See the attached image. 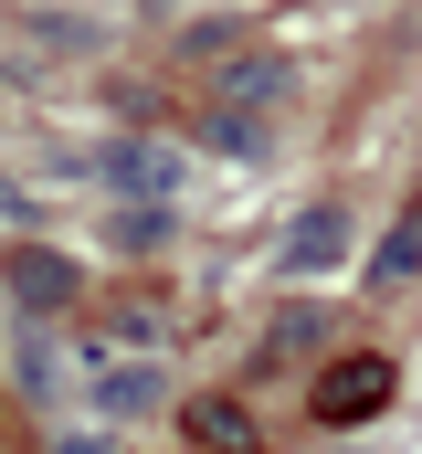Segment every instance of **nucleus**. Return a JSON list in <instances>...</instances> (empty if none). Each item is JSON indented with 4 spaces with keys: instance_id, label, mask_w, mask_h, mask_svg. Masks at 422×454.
<instances>
[{
    "instance_id": "obj_1",
    "label": "nucleus",
    "mask_w": 422,
    "mask_h": 454,
    "mask_svg": "<svg viewBox=\"0 0 422 454\" xmlns=\"http://www.w3.org/2000/svg\"><path fill=\"white\" fill-rule=\"evenodd\" d=\"M391 402V359L380 348H338L327 370H316V391H307V412L327 423V434H348V423H370Z\"/></svg>"
},
{
    "instance_id": "obj_2",
    "label": "nucleus",
    "mask_w": 422,
    "mask_h": 454,
    "mask_svg": "<svg viewBox=\"0 0 422 454\" xmlns=\"http://www.w3.org/2000/svg\"><path fill=\"white\" fill-rule=\"evenodd\" d=\"M96 180H106V201H180L191 159H180V148H159V137H116V148L96 159Z\"/></svg>"
},
{
    "instance_id": "obj_3",
    "label": "nucleus",
    "mask_w": 422,
    "mask_h": 454,
    "mask_svg": "<svg viewBox=\"0 0 422 454\" xmlns=\"http://www.w3.org/2000/svg\"><path fill=\"white\" fill-rule=\"evenodd\" d=\"M338 254H348V212H338V201H316V212H296V223H285L275 275H327Z\"/></svg>"
},
{
    "instance_id": "obj_4",
    "label": "nucleus",
    "mask_w": 422,
    "mask_h": 454,
    "mask_svg": "<svg viewBox=\"0 0 422 454\" xmlns=\"http://www.w3.org/2000/svg\"><path fill=\"white\" fill-rule=\"evenodd\" d=\"M11 307H21V317H64V307H74V264H64L53 243H21V254H11Z\"/></svg>"
},
{
    "instance_id": "obj_5",
    "label": "nucleus",
    "mask_w": 422,
    "mask_h": 454,
    "mask_svg": "<svg viewBox=\"0 0 422 454\" xmlns=\"http://www.w3.org/2000/svg\"><path fill=\"white\" fill-rule=\"evenodd\" d=\"M191 444H201V454H264V423H254L243 402L201 391V402H191Z\"/></svg>"
},
{
    "instance_id": "obj_6",
    "label": "nucleus",
    "mask_w": 422,
    "mask_h": 454,
    "mask_svg": "<svg viewBox=\"0 0 422 454\" xmlns=\"http://www.w3.org/2000/svg\"><path fill=\"white\" fill-rule=\"evenodd\" d=\"M96 402H106V412H116V423H127V412H159V402H169V380L127 359V370H96Z\"/></svg>"
},
{
    "instance_id": "obj_7",
    "label": "nucleus",
    "mask_w": 422,
    "mask_h": 454,
    "mask_svg": "<svg viewBox=\"0 0 422 454\" xmlns=\"http://www.w3.org/2000/svg\"><path fill=\"white\" fill-rule=\"evenodd\" d=\"M316 348H327V307H285L264 328V359H316Z\"/></svg>"
},
{
    "instance_id": "obj_8",
    "label": "nucleus",
    "mask_w": 422,
    "mask_h": 454,
    "mask_svg": "<svg viewBox=\"0 0 422 454\" xmlns=\"http://www.w3.org/2000/svg\"><path fill=\"white\" fill-rule=\"evenodd\" d=\"M412 275H422V212H412L402 232H391L380 254H370V286H412Z\"/></svg>"
}]
</instances>
